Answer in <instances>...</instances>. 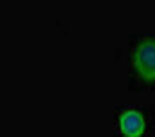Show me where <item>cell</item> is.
<instances>
[{
  "label": "cell",
  "instance_id": "cell-1",
  "mask_svg": "<svg viewBox=\"0 0 155 137\" xmlns=\"http://www.w3.org/2000/svg\"><path fill=\"white\" fill-rule=\"evenodd\" d=\"M130 87L155 89V34L130 39Z\"/></svg>",
  "mask_w": 155,
  "mask_h": 137
},
{
  "label": "cell",
  "instance_id": "cell-2",
  "mask_svg": "<svg viewBox=\"0 0 155 137\" xmlns=\"http://www.w3.org/2000/svg\"><path fill=\"white\" fill-rule=\"evenodd\" d=\"M116 137H155L152 107L127 105L116 110Z\"/></svg>",
  "mask_w": 155,
  "mask_h": 137
}]
</instances>
